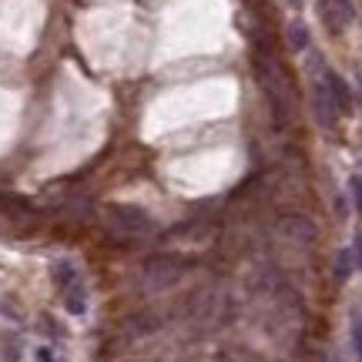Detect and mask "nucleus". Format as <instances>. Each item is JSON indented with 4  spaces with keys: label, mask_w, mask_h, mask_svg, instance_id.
<instances>
[{
    "label": "nucleus",
    "mask_w": 362,
    "mask_h": 362,
    "mask_svg": "<svg viewBox=\"0 0 362 362\" xmlns=\"http://www.w3.org/2000/svg\"><path fill=\"white\" fill-rule=\"evenodd\" d=\"M192 262L181 259V255H155V259L144 262L141 269V285L148 292H168L188 275Z\"/></svg>",
    "instance_id": "1"
},
{
    "label": "nucleus",
    "mask_w": 362,
    "mask_h": 362,
    "mask_svg": "<svg viewBox=\"0 0 362 362\" xmlns=\"http://www.w3.org/2000/svg\"><path fill=\"white\" fill-rule=\"evenodd\" d=\"M315 67H319V71H315V74H319V84H322L325 88V94H329V101L336 104V111H342V115H346V111H352V90H349V84H346V81L339 78L336 71H332V67H325L322 61H315Z\"/></svg>",
    "instance_id": "2"
},
{
    "label": "nucleus",
    "mask_w": 362,
    "mask_h": 362,
    "mask_svg": "<svg viewBox=\"0 0 362 362\" xmlns=\"http://www.w3.org/2000/svg\"><path fill=\"white\" fill-rule=\"evenodd\" d=\"M275 228L292 245H312L315 242V221H309L305 215H282L275 221Z\"/></svg>",
    "instance_id": "3"
},
{
    "label": "nucleus",
    "mask_w": 362,
    "mask_h": 362,
    "mask_svg": "<svg viewBox=\"0 0 362 362\" xmlns=\"http://www.w3.org/2000/svg\"><path fill=\"white\" fill-rule=\"evenodd\" d=\"M111 221H115L117 228H124V232H144V228H151V218L138 205H115L111 208Z\"/></svg>",
    "instance_id": "4"
},
{
    "label": "nucleus",
    "mask_w": 362,
    "mask_h": 362,
    "mask_svg": "<svg viewBox=\"0 0 362 362\" xmlns=\"http://www.w3.org/2000/svg\"><path fill=\"white\" fill-rule=\"evenodd\" d=\"M312 107H315V117H319V124H322L325 131H332V128H336L339 111H336V104L329 101V94H325V88L319 84V81L312 84Z\"/></svg>",
    "instance_id": "5"
},
{
    "label": "nucleus",
    "mask_w": 362,
    "mask_h": 362,
    "mask_svg": "<svg viewBox=\"0 0 362 362\" xmlns=\"http://www.w3.org/2000/svg\"><path fill=\"white\" fill-rule=\"evenodd\" d=\"M319 17H322V24L329 34H342V17H339V11L332 7V0H319Z\"/></svg>",
    "instance_id": "6"
},
{
    "label": "nucleus",
    "mask_w": 362,
    "mask_h": 362,
    "mask_svg": "<svg viewBox=\"0 0 362 362\" xmlns=\"http://www.w3.org/2000/svg\"><path fill=\"white\" fill-rule=\"evenodd\" d=\"M285 34H288V44H292V51H305V47H309V30H305V24H302V21H292Z\"/></svg>",
    "instance_id": "7"
},
{
    "label": "nucleus",
    "mask_w": 362,
    "mask_h": 362,
    "mask_svg": "<svg viewBox=\"0 0 362 362\" xmlns=\"http://www.w3.org/2000/svg\"><path fill=\"white\" fill-rule=\"evenodd\" d=\"M352 349H356V359L362 362V315L352 319Z\"/></svg>",
    "instance_id": "8"
},
{
    "label": "nucleus",
    "mask_w": 362,
    "mask_h": 362,
    "mask_svg": "<svg viewBox=\"0 0 362 362\" xmlns=\"http://www.w3.org/2000/svg\"><path fill=\"white\" fill-rule=\"evenodd\" d=\"M332 7L339 11V17H342V24H349L352 17H356V7H352V0H332Z\"/></svg>",
    "instance_id": "9"
},
{
    "label": "nucleus",
    "mask_w": 362,
    "mask_h": 362,
    "mask_svg": "<svg viewBox=\"0 0 362 362\" xmlns=\"http://www.w3.org/2000/svg\"><path fill=\"white\" fill-rule=\"evenodd\" d=\"M349 269H352V252H342V255H339L336 272L342 275V279H346V275H349Z\"/></svg>",
    "instance_id": "10"
},
{
    "label": "nucleus",
    "mask_w": 362,
    "mask_h": 362,
    "mask_svg": "<svg viewBox=\"0 0 362 362\" xmlns=\"http://www.w3.org/2000/svg\"><path fill=\"white\" fill-rule=\"evenodd\" d=\"M349 192H352V198H356V208L362 211V178H352L349 181Z\"/></svg>",
    "instance_id": "11"
},
{
    "label": "nucleus",
    "mask_w": 362,
    "mask_h": 362,
    "mask_svg": "<svg viewBox=\"0 0 362 362\" xmlns=\"http://www.w3.org/2000/svg\"><path fill=\"white\" fill-rule=\"evenodd\" d=\"M356 255H359V269H362V238L356 242Z\"/></svg>",
    "instance_id": "12"
},
{
    "label": "nucleus",
    "mask_w": 362,
    "mask_h": 362,
    "mask_svg": "<svg viewBox=\"0 0 362 362\" xmlns=\"http://www.w3.org/2000/svg\"><path fill=\"white\" fill-rule=\"evenodd\" d=\"M292 4H298V0H292Z\"/></svg>",
    "instance_id": "13"
}]
</instances>
